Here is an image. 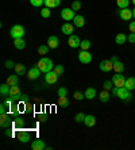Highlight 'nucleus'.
<instances>
[{
	"label": "nucleus",
	"instance_id": "nucleus-44",
	"mask_svg": "<svg viewBox=\"0 0 135 150\" xmlns=\"http://www.w3.org/2000/svg\"><path fill=\"white\" fill-rule=\"evenodd\" d=\"M127 41L130 43H135V33H130V35L127 37Z\"/></svg>",
	"mask_w": 135,
	"mask_h": 150
},
{
	"label": "nucleus",
	"instance_id": "nucleus-2",
	"mask_svg": "<svg viewBox=\"0 0 135 150\" xmlns=\"http://www.w3.org/2000/svg\"><path fill=\"white\" fill-rule=\"evenodd\" d=\"M10 99L12 101H18V100H20V99H23V95H22V92H20L19 84L11 85L10 87Z\"/></svg>",
	"mask_w": 135,
	"mask_h": 150
},
{
	"label": "nucleus",
	"instance_id": "nucleus-45",
	"mask_svg": "<svg viewBox=\"0 0 135 150\" xmlns=\"http://www.w3.org/2000/svg\"><path fill=\"white\" fill-rule=\"evenodd\" d=\"M3 114H7V105H6V103H3V104L0 105V115H3Z\"/></svg>",
	"mask_w": 135,
	"mask_h": 150
},
{
	"label": "nucleus",
	"instance_id": "nucleus-15",
	"mask_svg": "<svg viewBox=\"0 0 135 150\" xmlns=\"http://www.w3.org/2000/svg\"><path fill=\"white\" fill-rule=\"evenodd\" d=\"M73 25H74V27H84L85 26V18L83 16V15H76L74 16V19H73Z\"/></svg>",
	"mask_w": 135,
	"mask_h": 150
},
{
	"label": "nucleus",
	"instance_id": "nucleus-35",
	"mask_svg": "<svg viewBox=\"0 0 135 150\" xmlns=\"http://www.w3.org/2000/svg\"><path fill=\"white\" fill-rule=\"evenodd\" d=\"M53 70H54L58 76H62V73L65 72V68H64L62 65H54V69H53Z\"/></svg>",
	"mask_w": 135,
	"mask_h": 150
},
{
	"label": "nucleus",
	"instance_id": "nucleus-39",
	"mask_svg": "<svg viewBox=\"0 0 135 150\" xmlns=\"http://www.w3.org/2000/svg\"><path fill=\"white\" fill-rule=\"evenodd\" d=\"M73 98L76 99V100H83L84 98H85V95L83 93V92H80V91H76L74 93H73Z\"/></svg>",
	"mask_w": 135,
	"mask_h": 150
},
{
	"label": "nucleus",
	"instance_id": "nucleus-23",
	"mask_svg": "<svg viewBox=\"0 0 135 150\" xmlns=\"http://www.w3.org/2000/svg\"><path fill=\"white\" fill-rule=\"evenodd\" d=\"M6 83L8 84V85H16V84H19V74H11V76H8L7 81Z\"/></svg>",
	"mask_w": 135,
	"mask_h": 150
},
{
	"label": "nucleus",
	"instance_id": "nucleus-4",
	"mask_svg": "<svg viewBox=\"0 0 135 150\" xmlns=\"http://www.w3.org/2000/svg\"><path fill=\"white\" fill-rule=\"evenodd\" d=\"M120 100H123V101H130L132 99V93H131V91H128L126 87H120L118 89V95H116Z\"/></svg>",
	"mask_w": 135,
	"mask_h": 150
},
{
	"label": "nucleus",
	"instance_id": "nucleus-5",
	"mask_svg": "<svg viewBox=\"0 0 135 150\" xmlns=\"http://www.w3.org/2000/svg\"><path fill=\"white\" fill-rule=\"evenodd\" d=\"M58 74L54 72V70H50L47 73H45V83L49 84V85H53V84H56L58 81Z\"/></svg>",
	"mask_w": 135,
	"mask_h": 150
},
{
	"label": "nucleus",
	"instance_id": "nucleus-32",
	"mask_svg": "<svg viewBox=\"0 0 135 150\" xmlns=\"http://www.w3.org/2000/svg\"><path fill=\"white\" fill-rule=\"evenodd\" d=\"M58 105L59 107H62V108H66V107H69V100L68 98H58Z\"/></svg>",
	"mask_w": 135,
	"mask_h": 150
},
{
	"label": "nucleus",
	"instance_id": "nucleus-22",
	"mask_svg": "<svg viewBox=\"0 0 135 150\" xmlns=\"http://www.w3.org/2000/svg\"><path fill=\"white\" fill-rule=\"evenodd\" d=\"M0 126L3 127V129H8L11 126L10 120H8V115L7 114H3V115L0 116Z\"/></svg>",
	"mask_w": 135,
	"mask_h": 150
},
{
	"label": "nucleus",
	"instance_id": "nucleus-14",
	"mask_svg": "<svg viewBox=\"0 0 135 150\" xmlns=\"http://www.w3.org/2000/svg\"><path fill=\"white\" fill-rule=\"evenodd\" d=\"M30 138H31V135H30V133H28V131L20 130V131L18 133V139L22 143H27L28 141H30Z\"/></svg>",
	"mask_w": 135,
	"mask_h": 150
},
{
	"label": "nucleus",
	"instance_id": "nucleus-31",
	"mask_svg": "<svg viewBox=\"0 0 135 150\" xmlns=\"http://www.w3.org/2000/svg\"><path fill=\"white\" fill-rule=\"evenodd\" d=\"M130 0H116V6H118L120 10H123V8H128V6H130Z\"/></svg>",
	"mask_w": 135,
	"mask_h": 150
},
{
	"label": "nucleus",
	"instance_id": "nucleus-37",
	"mask_svg": "<svg viewBox=\"0 0 135 150\" xmlns=\"http://www.w3.org/2000/svg\"><path fill=\"white\" fill-rule=\"evenodd\" d=\"M104 89H107V91H111L112 88H114V83H112V80H105L103 84Z\"/></svg>",
	"mask_w": 135,
	"mask_h": 150
},
{
	"label": "nucleus",
	"instance_id": "nucleus-41",
	"mask_svg": "<svg viewBox=\"0 0 135 150\" xmlns=\"http://www.w3.org/2000/svg\"><path fill=\"white\" fill-rule=\"evenodd\" d=\"M66 93H68V91H66L65 87H61V88L58 89V98H65Z\"/></svg>",
	"mask_w": 135,
	"mask_h": 150
},
{
	"label": "nucleus",
	"instance_id": "nucleus-28",
	"mask_svg": "<svg viewBox=\"0 0 135 150\" xmlns=\"http://www.w3.org/2000/svg\"><path fill=\"white\" fill-rule=\"evenodd\" d=\"M0 95L1 96H7V95H10V85H8L7 83H4L0 85Z\"/></svg>",
	"mask_w": 135,
	"mask_h": 150
},
{
	"label": "nucleus",
	"instance_id": "nucleus-30",
	"mask_svg": "<svg viewBox=\"0 0 135 150\" xmlns=\"http://www.w3.org/2000/svg\"><path fill=\"white\" fill-rule=\"evenodd\" d=\"M24 126V120L20 118V116H15L14 119V127L15 129H22Z\"/></svg>",
	"mask_w": 135,
	"mask_h": 150
},
{
	"label": "nucleus",
	"instance_id": "nucleus-11",
	"mask_svg": "<svg viewBox=\"0 0 135 150\" xmlns=\"http://www.w3.org/2000/svg\"><path fill=\"white\" fill-rule=\"evenodd\" d=\"M119 16H120V19H123V21L128 22V21H131V18L132 16V10H130V8H123V10L119 11Z\"/></svg>",
	"mask_w": 135,
	"mask_h": 150
},
{
	"label": "nucleus",
	"instance_id": "nucleus-19",
	"mask_svg": "<svg viewBox=\"0 0 135 150\" xmlns=\"http://www.w3.org/2000/svg\"><path fill=\"white\" fill-rule=\"evenodd\" d=\"M124 87L127 88L128 91H134L135 89V77H128L126 79V83H124Z\"/></svg>",
	"mask_w": 135,
	"mask_h": 150
},
{
	"label": "nucleus",
	"instance_id": "nucleus-8",
	"mask_svg": "<svg viewBox=\"0 0 135 150\" xmlns=\"http://www.w3.org/2000/svg\"><path fill=\"white\" fill-rule=\"evenodd\" d=\"M74 12H76V11H73V8H64V10L61 11V16H62L64 21L70 22L74 19V16H76Z\"/></svg>",
	"mask_w": 135,
	"mask_h": 150
},
{
	"label": "nucleus",
	"instance_id": "nucleus-6",
	"mask_svg": "<svg viewBox=\"0 0 135 150\" xmlns=\"http://www.w3.org/2000/svg\"><path fill=\"white\" fill-rule=\"evenodd\" d=\"M112 83H114V85L115 87H118V88H120V87H124V83H126V77L123 76L122 73H115L114 76H112Z\"/></svg>",
	"mask_w": 135,
	"mask_h": 150
},
{
	"label": "nucleus",
	"instance_id": "nucleus-9",
	"mask_svg": "<svg viewBox=\"0 0 135 150\" xmlns=\"http://www.w3.org/2000/svg\"><path fill=\"white\" fill-rule=\"evenodd\" d=\"M78 61L81 64H89L92 61V54L88 50H81L78 53Z\"/></svg>",
	"mask_w": 135,
	"mask_h": 150
},
{
	"label": "nucleus",
	"instance_id": "nucleus-40",
	"mask_svg": "<svg viewBox=\"0 0 135 150\" xmlns=\"http://www.w3.org/2000/svg\"><path fill=\"white\" fill-rule=\"evenodd\" d=\"M30 3L34 7H41L42 4H45V0H30Z\"/></svg>",
	"mask_w": 135,
	"mask_h": 150
},
{
	"label": "nucleus",
	"instance_id": "nucleus-29",
	"mask_svg": "<svg viewBox=\"0 0 135 150\" xmlns=\"http://www.w3.org/2000/svg\"><path fill=\"white\" fill-rule=\"evenodd\" d=\"M14 69H15V72H16V74H19V76H23V74L26 73V67H24L23 64H16Z\"/></svg>",
	"mask_w": 135,
	"mask_h": 150
},
{
	"label": "nucleus",
	"instance_id": "nucleus-51",
	"mask_svg": "<svg viewBox=\"0 0 135 150\" xmlns=\"http://www.w3.org/2000/svg\"><path fill=\"white\" fill-rule=\"evenodd\" d=\"M132 16H134V19H135V8L132 10Z\"/></svg>",
	"mask_w": 135,
	"mask_h": 150
},
{
	"label": "nucleus",
	"instance_id": "nucleus-3",
	"mask_svg": "<svg viewBox=\"0 0 135 150\" xmlns=\"http://www.w3.org/2000/svg\"><path fill=\"white\" fill-rule=\"evenodd\" d=\"M24 27L20 25H15L11 27L10 30V35L14 39H18V38H23V35H24Z\"/></svg>",
	"mask_w": 135,
	"mask_h": 150
},
{
	"label": "nucleus",
	"instance_id": "nucleus-12",
	"mask_svg": "<svg viewBox=\"0 0 135 150\" xmlns=\"http://www.w3.org/2000/svg\"><path fill=\"white\" fill-rule=\"evenodd\" d=\"M68 43H69L70 47H73V49H76V47H78L80 45H81V41H80V38L77 37V35L72 34L69 35V39H68Z\"/></svg>",
	"mask_w": 135,
	"mask_h": 150
},
{
	"label": "nucleus",
	"instance_id": "nucleus-42",
	"mask_svg": "<svg viewBox=\"0 0 135 150\" xmlns=\"http://www.w3.org/2000/svg\"><path fill=\"white\" fill-rule=\"evenodd\" d=\"M74 119H76V122H77V123L84 122V119H85V115H84L83 112H78V114L76 115V118H74Z\"/></svg>",
	"mask_w": 135,
	"mask_h": 150
},
{
	"label": "nucleus",
	"instance_id": "nucleus-10",
	"mask_svg": "<svg viewBox=\"0 0 135 150\" xmlns=\"http://www.w3.org/2000/svg\"><path fill=\"white\" fill-rule=\"evenodd\" d=\"M41 76V69L38 67H33L30 68V70L27 72V79L28 80H37Z\"/></svg>",
	"mask_w": 135,
	"mask_h": 150
},
{
	"label": "nucleus",
	"instance_id": "nucleus-7",
	"mask_svg": "<svg viewBox=\"0 0 135 150\" xmlns=\"http://www.w3.org/2000/svg\"><path fill=\"white\" fill-rule=\"evenodd\" d=\"M99 68H100L101 72L108 73V72L114 70V62H112L111 59H103V61L100 62V65H99Z\"/></svg>",
	"mask_w": 135,
	"mask_h": 150
},
{
	"label": "nucleus",
	"instance_id": "nucleus-49",
	"mask_svg": "<svg viewBox=\"0 0 135 150\" xmlns=\"http://www.w3.org/2000/svg\"><path fill=\"white\" fill-rule=\"evenodd\" d=\"M111 61H112V62H116V61H118V57H116V56H114V57H112V58H111Z\"/></svg>",
	"mask_w": 135,
	"mask_h": 150
},
{
	"label": "nucleus",
	"instance_id": "nucleus-34",
	"mask_svg": "<svg viewBox=\"0 0 135 150\" xmlns=\"http://www.w3.org/2000/svg\"><path fill=\"white\" fill-rule=\"evenodd\" d=\"M49 49H50V47H49L47 45H41V46L38 47V53L41 54V56H45V54H47Z\"/></svg>",
	"mask_w": 135,
	"mask_h": 150
},
{
	"label": "nucleus",
	"instance_id": "nucleus-46",
	"mask_svg": "<svg viewBox=\"0 0 135 150\" xmlns=\"http://www.w3.org/2000/svg\"><path fill=\"white\" fill-rule=\"evenodd\" d=\"M128 28H130V33H135V21L134 22H130Z\"/></svg>",
	"mask_w": 135,
	"mask_h": 150
},
{
	"label": "nucleus",
	"instance_id": "nucleus-18",
	"mask_svg": "<svg viewBox=\"0 0 135 150\" xmlns=\"http://www.w3.org/2000/svg\"><path fill=\"white\" fill-rule=\"evenodd\" d=\"M96 93H97L96 89H95V88H92V87L87 88V89H85V92H84V95H85V99H88V100H92V99H95Z\"/></svg>",
	"mask_w": 135,
	"mask_h": 150
},
{
	"label": "nucleus",
	"instance_id": "nucleus-43",
	"mask_svg": "<svg viewBox=\"0 0 135 150\" xmlns=\"http://www.w3.org/2000/svg\"><path fill=\"white\" fill-rule=\"evenodd\" d=\"M4 65H6V68H7V69H12V68H15V65H16V64H14V61L8 59V61H6V64H4Z\"/></svg>",
	"mask_w": 135,
	"mask_h": 150
},
{
	"label": "nucleus",
	"instance_id": "nucleus-20",
	"mask_svg": "<svg viewBox=\"0 0 135 150\" xmlns=\"http://www.w3.org/2000/svg\"><path fill=\"white\" fill-rule=\"evenodd\" d=\"M73 26L74 25H70L69 22H66V23L62 25V28H61V30H62V33L65 35H72L73 34Z\"/></svg>",
	"mask_w": 135,
	"mask_h": 150
},
{
	"label": "nucleus",
	"instance_id": "nucleus-33",
	"mask_svg": "<svg viewBox=\"0 0 135 150\" xmlns=\"http://www.w3.org/2000/svg\"><path fill=\"white\" fill-rule=\"evenodd\" d=\"M50 15H52V11H50V8L45 7V8H42V10H41V16H42V18L47 19V18L50 16Z\"/></svg>",
	"mask_w": 135,
	"mask_h": 150
},
{
	"label": "nucleus",
	"instance_id": "nucleus-1",
	"mask_svg": "<svg viewBox=\"0 0 135 150\" xmlns=\"http://www.w3.org/2000/svg\"><path fill=\"white\" fill-rule=\"evenodd\" d=\"M37 67L41 69L42 73H47V72L54 69V64H53V61L50 58H47V57H42L38 61V64H37Z\"/></svg>",
	"mask_w": 135,
	"mask_h": 150
},
{
	"label": "nucleus",
	"instance_id": "nucleus-17",
	"mask_svg": "<svg viewBox=\"0 0 135 150\" xmlns=\"http://www.w3.org/2000/svg\"><path fill=\"white\" fill-rule=\"evenodd\" d=\"M84 125L87 127H93L96 125V118L93 115H85V119H84Z\"/></svg>",
	"mask_w": 135,
	"mask_h": 150
},
{
	"label": "nucleus",
	"instance_id": "nucleus-38",
	"mask_svg": "<svg viewBox=\"0 0 135 150\" xmlns=\"http://www.w3.org/2000/svg\"><path fill=\"white\" fill-rule=\"evenodd\" d=\"M70 8H73V11H78L80 8H81V1H80V0H74L72 3V7Z\"/></svg>",
	"mask_w": 135,
	"mask_h": 150
},
{
	"label": "nucleus",
	"instance_id": "nucleus-36",
	"mask_svg": "<svg viewBox=\"0 0 135 150\" xmlns=\"http://www.w3.org/2000/svg\"><path fill=\"white\" fill-rule=\"evenodd\" d=\"M80 47H81V50H88L90 47V41H88V39H84V41H81V45H80Z\"/></svg>",
	"mask_w": 135,
	"mask_h": 150
},
{
	"label": "nucleus",
	"instance_id": "nucleus-25",
	"mask_svg": "<svg viewBox=\"0 0 135 150\" xmlns=\"http://www.w3.org/2000/svg\"><path fill=\"white\" fill-rule=\"evenodd\" d=\"M115 42L118 43V45H123L127 42V35L123 34V33H119L116 37H115Z\"/></svg>",
	"mask_w": 135,
	"mask_h": 150
},
{
	"label": "nucleus",
	"instance_id": "nucleus-16",
	"mask_svg": "<svg viewBox=\"0 0 135 150\" xmlns=\"http://www.w3.org/2000/svg\"><path fill=\"white\" fill-rule=\"evenodd\" d=\"M58 45H59L58 37H56V35H52V37H49V38H47V46L50 47V49H56Z\"/></svg>",
	"mask_w": 135,
	"mask_h": 150
},
{
	"label": "nucleus",
	"instance_id": "nucleus-21",
	"mask_svg": "<svg viewBox=\"0 0 135 150\" xmlns=\"http://www.w3.org/2000/svg\"><path fill=\"white\" fill-rule=\"evenodd\" d=\"M99 96H100L101 103H107V101H110V99H111V93H110V91H107V89H103Z\"/></svg>",
	"mask_w": 135,
	"mask_h": 150
},
{
	"label": "nucleus",
	"instance_id": "nucleus-24",
	"mask_svg": "<svg viewBox=\"0 0 135 150\" xmlns=\"http://www.w3.org/2000/svg\"><path fill=\"white\" fill-rule=\"evenodd\" d=\"M14 46L16 47L18 50H23L26 47V42H24L23 38H18V39H14Z\"/></svg>",
	"mask_w": 135,
	"mask_h": 150
},
{
	"label": "nucleus",
	"instance_id": "nucleus-52",
	"mask_svg": "<svg viewBox=\"0 0 135 150\" xmlns=\"http://www.w3.org/2000/svg\"><path fill=\"white\" fill-rule=\"evenodd\" d=\"M131 1H132V4H134V6H135V0H131Z\"/></svg>",
	"mask_w": 135,
	"mask_h": 150
},
{
	"label": "nucleus",
	"instance_id": "nucleus-13",
	"mask_svg": "<svg viewBox=\"0 0 135 150\" xmlns=\"http://www.w3.org/2000/svg\"><path fill=\"white\" fill-rule=\"evenodd\" d=\"M31 149L33 150H43V149H46V145L42 139L37 138V139H34L31 142Z\"/></svg>",
	"mask_w": 135,
	"mask_h": 150
},
{
	"label": "nucleus",
	"instance_id": "nucleus-48",
	"mask_svg": "<svg viewBox=\"0 0 135 150\" xmlns=\"http://www.w3.org/2000/svg\"><path fill=\"white\" fill-rule=\"evenodd\" d=\"M46 118H47V116H46L45 114H42V115H39V120H41V122H46Z\"/></svg>",
	"mask_w": 135,
	"mask_h": 150
},
{
	"label": "nucleus",
	"instance_id": "nucleus-47",
	"mask_svg": "<svg viewBox=\"0 0 135 150\" xmlns=\"http://www.w3.org/2000/svg\"><path fill=\"white\" fill-rule=\"evenodd\" d=\"M118 89H119V88L114 85V88L111 89V95H112V96H116V95H118Z\"/></svg>",
	"mask_w": 135,
	"mask_h": 150
},
{
	"label": "nucleus",
	"instance_id": "nucleus-50",
	"mask_svg": "<svg viewBox=\"0 0 135 150\" xmlns=\"http://www.w3.org/2000/svg\"><path fill=\"white\" fill-rule=\"evenodd\" d=\"M6 135H8V137H12V133H11V131H8V130H7V131H6Z\"/></svg>",
	"mask_w": 135,
	"mask_h": 150
},
{
	"label": "nucleus",
	"instance_id": "nucleus-27",
	"mask_svg": "<svg viewBox=\"0 0 135 150\" xmlns=\"http://www.w3.org/2000/svg\"><path fill=\"white\" fill-rule=\"evenodd\" d=\"M61 4V0H45V6L47 8H56Z\"/></svg>",
	"mask_w": 135,
	"mask_h": 150
},
{
	"label": "nucleus",
	"instance_id": "nucleus-26",
	"mask_svg": "<svg viewBox=\"0 0 135 150\" xmlns=\"http://www.w3.org/2000/svg\"><path fill=\"white\" fill-rule=\"evenodd\" d=\"M114 70H115V73H123V70H124V64L118 59L116 62H114Z\"/></svg>",
	"mask_w": 135,
	"mask_h": 150
}]
</instances>
